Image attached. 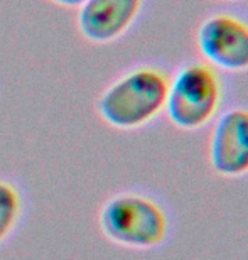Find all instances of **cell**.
<instances>
[{"mask_svg":"<svg viewBox=\"0 0 248 260\" xmlns=\"http://www.w3.org/2000/svg\"><path fill=\"white\" fill-rule=\"evenodd\" d=\"M196 44L206 64L240 73L248 70V24L231 14H215L201 22Z\"/></svg>","mask_w":248,"mask_h":260,"instance_id":"cell-4","label":"cell"},{"mask_svg":"<svg viewBox=\"0 0 248 260\" xmlns=\"http://www.w3.org/2000/svg\"><path fill=\"white\" fill-rule=\"evenodd\" d=\"M25 200L22 189L14 181L0 178V245L17 230L24 216Z\"/></svg>","mask_w":248,"mask_h":260,"instance_id":"cell-7","label":"cell"},{"mask_svg":"<svg viewBox=\"0 0 248 260\" xmlns=\"http://www.w3.org/2000/svg\"><path fill=\"white\" fill-rule=\"evenodd\" d=\"M53 2L54 5H59V7H64V9H80L86 0H49Z\"/></svg>","mask_w":248,"mask_h":260,"instance_id":"cell-8","label":"cell"},{"mask_svg":"<svg viewBox=\"0 0 248 260\" xmlns=\"http://www.w3.org/2000/svg\"><path fill=\"white\" fill-rule=\"evenodd\" d=\"M223 85L215 68L204 63L186 64L169 80L165 115L175 128L201 130L218 117Z\"/></svg>","mask_w":248,"mask_h":260,"instance_id":"cell-3","label":"cell"},{"mask_svg":"<svg viewBox=\"0 0 248 260\" xmlns=\"http://www.w3.org/2000/svg\"><path fill=\"white\" fill-rule=\"evenodd\" d=\"M98 226L103 237L118 247L154 250L169 240L170 218L157 198L140 191H122L101 205Z\"/></svg>","mask_w":248,"mask_h":260,"instance_id":"cell-2","label":"cell"},{"mask_svg":"<svg viewBox=\"0 0 248 260\" xmlns=\"http://www.w3.org/2000/svg\"><path fill=\"white\" fill-rule=\"evenodd\" d=\"M223 2H238V0H223Z\"/></svg>","mask_w":248,"mask_h":260,"instance_id":"cell-9","label":"cell"},{"mask_svg":"<svg viewBox=\"0 0 248 260\" xmlns=\"http://www.w3.org/2000/svg\"><path fill=\"white\" fill-rule=\"evenodd\" d=\"M208 157L221 178H243L248 174V108H230L213 120Z\"/></svg>","mask_w":248,"mask_h":260,"instance_id":"cell-5","label":"cell"},{"mask_svg":"<svg viewBox=\"0 0 248 260\" xmlns=\"http://www.w3.org/2000/svg\"><path fill=\"white\" fill-rule=\"evenodd\" d=\"M169 76L156 66H137L113 80L96 98V112L108 127L138 130L165 108Z\"/></svg>","mask_w":248,"mask_h":260,"instance_id":"cell-1","label":"cell"},{"mask_svg":"<svg viewBox=\"0 0 248 260\" xmlns=\"http://www.w3.org/2000/svg\"><path fill=\"white\" fill-rule=\"evenodd\" d=\"M142 5L144 0H86L78 9L76 25L83 39L110 44L132 27Z\"/></svg>","mask_w":248,"mask_h":260,"instance_id":"cell-6","label":"cell"}]
</instances>
